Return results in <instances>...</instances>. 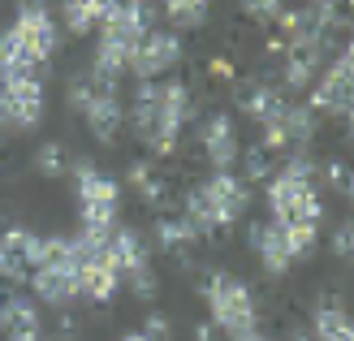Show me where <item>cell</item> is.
Returning <instances> with one entry per match:
<instances>
[{
  "mask_svg": "<svg viewBox=\"0 0 354 341\" xmlns=\"http://www.w3.org/2000/svg\"><path fill=\"white\" fill-rule=\"evenodd\" d=\"M311 160L307 156H290L286 169H281L272 182H268V212H272V225L281 229H303L320 221V194H315L311 182Z\"/></svg>",
  "mask_w": 354,
  "mask_h": 341,
  "instance_id": "cell-1",
  "label": "cell"
},
{
  "mask_svg": "<svg viewBox=\"0 0 354 341\" xmlns=\"http://www.w3.org/2000/svg\"><path fill=\"white\" fill-rule=\"evenodd\" d=\"M147 5H104L100 17V48H95V69L121 78L134 65V52L147 35Z\"/></svg>",
  "mask_w": 354,
  "mask_h": 341,
  "instance_id": "cell-2",
  "label": "cell"
},
{
  "mask_svg": "<svg viewBox=\"0 0 354 341\" xmlns=\"http://www.w3.org/2000/svg\"><path fill=\"white\" fill-rule=\"evenodd\" d=\"M246 182L234 173H212L203 186H194L186 194V212L182 216L194 225V233H212V229H229L242 212H246Z\"/></svg>",
  "mask_w": 354,
  "mask_h": 341,
  "instance_id": "cell-3",
  "label": "cell"
},
{
  "mask_svg": "<svg viewBox=\"0 0 354 341\" xmlns=\"http://www.w3.org/2000/svg\"><path fill=\"white\" fill-rule=\"evenodd\" d=\"M203 298H207V307H212V329L229 333L234 341L259 333L255 298H251V290H246L238 277H229V273H207V277H203Z\"/></svg>",
  "mask_w": 354,
  "mask_h": 341,
  "instance_id": "cell-4",
  "label": "cell"
},
{
  "mask_svg": "<svg viewBox=\"0 0 354 341\" xmlns=\"http://www.w3.org/2000/svg\"><path fill=\"white\" fill-rule=\"evenodd\" d=\"M74 194H78V216H82V233L109 238L121 212V186L113 177H104L91 160H74Z\"/></svg>",
  "mask_w": 354,
  "mask_h": 341,
  "instance_id": "cell-5",
  "label": "cell"
},
{
  "mask_svg": "<svg viewBox=\"0 0 354 341\" xmlns=\"http://www.w3.org/2000/svg\"><path fill=\"white\" fill-rule=\"evenodd\" d=\"M194 117V100H190V86L186 82H165L156 86V117H151V130H147V147L156 156H169L177 151V138L190 125Z\"/></svg>",
  "mask_w": 354,
  "mask_h": 341,
  "instance_id": "cell-6",
  "label": "cell"
},
{
  "mask_svg": "<svg viewBox=\"0 0 354 341\" xmlns=\"http://www.w3.org/2000/svg\"><path fill=\"white\" fill-rule=\"evenodd\" d=\"M259 125H263V151L281 147V151L298 156L311 142V134H315V113L307 109V104H286V100H281Z\"/></svg>",
  "mask_w": 354,
  "mask_h": 341,
  "instance_id": "cell-7",
  "label": "cell"
},
{
  "mask_svg": "<svg viewBox=\"0 0 354 341\" xmlns=\"http://www.w3.org/2000/svg\"><path fill=\"white\" fill-rule=\"evenodd\" d=\"M39 250H44V233L13 225L0 233V281H22L35 273L39 264Z\"/></svg>",
  "mask_w": 354,
  "mask_h": 341,
  "instance_id": "cell-8",
  "label": "cell"
},
{
  "mask_svg": "<svg viewBox=\"0 0 354 341\" xmlns=\"http://www.w3.org/2000/svg\"><path fill=\"white\" fill-rule=\"evenodd\" d=\"M0 109H5V125L30 130L44 117V82L39 78H5L0 86Z\"/></svg>",
  "mask_w": 354,
  "mask_h": 341,
  "instance_id": "cell-9",
  "label": "cell"
},
{
  "mask_svg": "<svg viewBox=\"0 0 354 341\" xmlns=\"http://www.w3.org/2000/svg\"><path fill=\"white\" fill-rule=\"evenodd\" d=\"M311 113H337V117H350V48L337 52V61H333L320 82H315L311 91Z\"/></svg>",
  "mask_w": 354,
  "mask_h": 341,
  "instance_id": "cell-10",
  "label": "cell"
},
{
  "mask_svg": "<svg viewBox=\"0 0 354 341\" xmlns=\"http://www.w3.org/2000/svg\"><path fill=\"white\" fill-rule=\"evenodd\" d=\"M177 61H182V39H177L173 30H147L143 44H138V52H134V65H130V69H134L143 82H151L156 74L173 69Z\"/></svg>",
  "mask_w": 354,
  "mask_h": 341,
  "instance_id": "cell-11",
  "label": "cell"
},
{
  "mask_svg": "<svg viewBox=\"0 0 354 341\" xmlns=\"http://www.w3.org/2000/svg\"><path fill=\"white\" fill-rule=\"evenodd\" d=\"M251 250L259 255V264L268 268V273L277 277V273H286V268L303 255L298 250V242H294V233L290 229H281V225H251Z\"/></svg>",
  "mask_w": 354,
  "mask_h": 341,
  "instance_id": "cell-12",
  "label": "cell"
},
{
  "mask_svg": "<svg viewBox=\"0 0 354 341\" xmlns=\"http://www.w3.org/2000/svg\"><path fill=\"white\" fill-rule=\"evenodd\" d=\"M13 30L22 35V39H26L35 52H39L44 61H48V57H57V48H61V30H57V22H52V13H48L44 5H22V9H17Z\"/></svg>",
  "mask_w": 354,
  "mask_h": 341,
  "instance_id": "cell-13",
  "label": "cell"
},
{
  "mask_svg": "<svg viewBox=\"0 0 354 341\" xmlns=\"http://www.w3.org/2000/svg\"><path fill=\"white\" fill-rule=\"evenodd\" d=\"M44 65H48V61H44L13 26L0 30V78H39Z\"/></svg>",
  "mask_w": 354,
  "mask_h": 341,
  "instance_id": "cell-14",
  "label": "cell"
},
{
  "mask_svg": "<svg viewBox=\"0 0 354 341\" xmlns=\"http://www.w3.org/2000/svg\"><path fill=\"white\" fill-rule=\"evenodd\" d=\"M35 294H39V302H48V307H69V302L78 298V268L74 264H44L35 268Z\"/></svg>",
  "mask_w": 354,
  "mask_h": 341,
  "instance_id": "cell-15",
  "label": "cell"
},
{
  "mask_svg": "<svg viewBox=\"0 0 354 341\" xmlns=\"http://www.w3.org/2000/svg\"><path fill=\"white\" fill-rule=\"evenodd\" d=\"M0 333H5V341H44L39 307L22 294H9L0 302Z\"/></svg>",
  "mask_w": 354,
  "mask_h": 341,
  "instance_id": "cell-16",
  "label": "cell"
},
{
  "mask_svg": "<svg viewBox=\"0 0 354 341\" xmlns=\"http://www.w3.org/2000/svg\"><path fill=\"white\" fill-rule=\"evenodd\" d=\"M199 147L207 156V165H216V173H229V165L238 160V130H234V121H229L225 113L216 117H207V125L199 130Z\"/></svg>",
  "mask_w": 354,
  "mask_h": 341,
  "instance_id": "cell-17",
  "label": "cell"
},
{
  "mask_svg": "<svg viewBox=\"0 0 354 341\" xmlns=\"http://www.w3.org/2000/svg\"><path fill=\"white\" fill-rule=\"evenodd\" d=\"M117 285H121V277H117V268L109 264V242H104V255L86 259L78 268V294H86L91 302H109L117 294Z\"/></svg>",
  "mask_w": 354,
  "mask_h": 341,
  "instance_id": "cell-18",
  "label": "cell"
},
{
  "mask_svg": "<svg viewBox=\"0 0 354 341\" xmlns=\"http://www.w3.org/2000/svg\"><path fill=\"white\" fill-rule=\"evenodd\" d=\"M109 264L117 268V277H130L138 268H147V242L134 229H113L109 233Z\"/></svg>",
  "mask_w": 354,
  "mask_h": 341,
  "instance_id": "cell-19",
  "label": "cell"
},
{
  "mask_svg": "<svg viewBox=\"0 0 354 341\" xmlns=\"http://www.w3.org/2000/svg\"><path fill=\"white\" fill-rule=\"evenodd\" d=\"M82 117H86V130H91L100 142H117L121 121H126V113H121V100H117V95H104V100H95V104H86Z\"/></svg>",
  "mask_w": 354,
  "mask_h": 341,
  "instance_id": "cell-20",
  "label": "cell"
},
{
  "mask_svg": "<svg viewBox=\"0 0 354 341\" xmlns=\"http://www.w3.org/2000/svg\"><path fill=\"white\" fill-rule=\"evenodd\" d=\"M328 48H286V69H281V78H286V86H294V91H303V86H311V78L320 74V61H324Z\"/></svg>",
  "mask_w": 354,
  "mask_h": 341,
  "instance_id": "cell-21",
  "label": "cell"
},
{
  "mask_svg": "<svg viewBox=\"0 0 354 341\" xmlns=\"http://www.w3.org/2000/svg\"><path fill=\"white\" fill-rule=\"evenodd\" d=\"M199 242V233L186 216H160L156 221V246L169 250V255H186V250Z\"/></svg>",
  "mask_w": 354,
  "mask_h": 341,
  "instance_id": "cell-22",
  "label": "cell"
},
{
  "mask_svg": "<svg viewBox=\"0 0 354 341\" xmlns=\"http://www.w3.org/2000/svg\"><path fill=\"white\" fill-rule=\"evenodd\" d=\"M130 186L138 190V199L147 208H165L169 203V182L156 173V165H147V160H134L130 165Z\"/></svg>",
  "mask_w": 354,
  "mask_h": 341,
  "instance_id": "cell-23",
  "label": "cell"
},
{
  "mask_svg": "<svg viewBox=\"0 0 354 341\" xmlns=\"http://www.w3.org/2000/svg\"><path fill=\"white\" fill-rule=\"evenodd\" d=\"M311 337L315 341H350V315L337 302H320L311 315Z\"/></svg>",
  "mask_w": 354,
  "mask_h": 341,
  "instance_id": "cell-24",
  "label": "cell"
},
{
  "mask_svg": "<svg viewBox=\"0 0 354 341\" xmlns=\"http://www.w3.org/2000/svg\"><path fill=\"white\" fill-rule=\"evenodd\" d=\"M281 104V95L272 91L268 82H259V78H251V82H242L238 86V109L246 113V117H255V121H263L272 109Z\"/></svg>",
  "mask_w": 354,
  "mask_h": 341,
  "instance_id": "cell-25",
  "label": "cell"
},
{
  "mask_svg": "<svg viewBox=\"0 0 354 341\" xmlns=\"http://www.w3.org/2000/svg\"><path fill=\"white\" fill-rule=\"evenodd\" d=\"M69 35H86V30H100V17H104V5L100 0H74V5L61 9Z\"/></svg>",
  "mask_w": 354,
  "mask_h": 341,
  "instance_id": "cell-26",
  "label": "cell"
},
{
  "mask_svg": "<svg viewBox=\"0 0 354 341\" xmlns=\"http://www.w3.org/2000/svg\"><path fill=\"white\" fill-rule=\"evenodd\" d=\"M35 169H39L44 177H61L69 169V151H65V142H44L39 151H35Z\"/></svg>",
  "mask_w": 354,
  "mask_h": 341,
  "instance_id": "cell-27",
  "label": "cell"
},
{
  "mask_svg": "<svg viewBox=\"0 0 354 341\" xmlns=\"http://www.w3.org/2000/svg\"><path fill=\"white\" fill-rule=\"evenodd\" d=\"M165 13L173 17L177 26H186V30H194V26H203V22H207V5H199V0H194V5H186V0H177V5H169Z\"/></svg>",
  "mask_w": 354,
  "mask_h": 341,
  "instance_id": "cell-28",
  "label": "cell"
},
{
  "mask_svg": "<svg viewBox=\"0 0 354 341\" xmlns=\"http://www.w3.org/2000/svg\"><path fill=\"white\" fill-rule=\"evenodd\" d=\"M126 281H130V290H134L138 298H143V302H151V298H156V290H160V281H156L151 264H147V268H138V273H130Z\"/></svg>",
  "mask_w": 354,
  "mask_h": 341,
  "instance_id": "cell-29",
  "label": "cell"
},
{
  "mask_svg": "<svg viewBox=\"0 0 354 341\" xmlns=\"http://www.w3.org/2000/svg\"><path fill=\"white\" fill-rule=\"evenodd\" d=\"M169 333H173V324H169V315H160V311H151V315H147V324H143V337H147V341H169Z\"/></svg>",
  "mask_w": 354,
  "mask_h": 341,
  "instance_id": "cell-30",
  "label": "cell"
},
{
  "mask_svg": "<svg viewBox=\"0 0 354 341\" xmlns=\"http://www.w3.org/2000/svg\"><path fill=\"white\" fill-rule=\"evenodd\" d=\"M268 151H263V147H251V151H246V177H255V182H259V177H268Z\"/></svg>",
  "mask_w": 354,
  "mask_h": 341,
  "instance_id": "cell-31",
  "label": "cell"
},
{
  "mask_svg": "<svg viewBox=\"0 0 354 341\" xmlns=\"http://www.w3.org/2000/svg\"><path fill=\"white\" fill-rule=\"evenodd\" d=\"M324 177H328V182H333V186H337L342 194L350 190V177H346V165H328V169H324Z\"/></svg>",
  "mask_w": 354,
  "mask_h": 341,
  "instance_id": "cell-32",
  "label": "cell"
},
{
  "mask_svg": "<svg viewBox=\"0 0 354 341\" xmlns=\"http://www.w3.org/2000/svg\"><path fill=\"white\" fill-rule=\"evenodd\" d=\"M333 250H337L342 259H350V225H342L337 233H333Z\"/></svg>",
  "mask_w": 354,
  "mask_h": 341,
  "instance_id": "cell-33",
  "label": "cell"
},
{
  "mask_svg": "<svg viewBox=\"0 0 354 341\" xmlns=\"http://www.w3.org/2000/svg\"><path fill=\"white\" fill-rule=\"evenodd\" d=\"M212 74H216V78H229V74H234V65H229L225 57H216V61H212Z\"/></svg>",
  "mask_w": 354,
  "mask_h": 341,
  "instance_id": "cell-34",
  "label": "cell"
},
{
  "mask_svg": "<svg viewBox=\"0 0 354 341\" xmlns=\"http://www.w3.org/2000/svg\"><path fill=\"white\" fill-rule=\"evenodd\" d=\"M212 333H216V329H212V324H199V329H194V341H216V337H212Z\"/></svg>",
  "mask_w": 354,
  "mask_h": 341,
  "instance_id": "cell-35",
  "label": "cell"
},
{
  "mask_svg": "<svg viewBox=\"0 0 354 341\" xmlns=\"http://www.w3.org/2000/svg\"><path fill=\"white\" fill-rule=\"evenodd\" d=\"M290 341H315V337H311V333H303V329H294V333H290Z\"/></svg>",
  "mask_w": 354,
  "mask_h": 341,
  "instance_id": "cell-36",
  "label": "cell"
},
{
  "mask_svg": "<svg viewBox=\"0 0 354 341\" xmlns=\"http://www.w3.org/2000/svg\"><path fill=\"white\" fill-rule=\"evenodd\" d=\"M242 341H272V337H263V333H251V337H242Z\"/></svg>",
  "mask_w": 354,
  "mask_h": 341,
  "instance_id": "cell-37",
  "label": "cell"
},
{
  "mask_svg": "<svg viewBox=\"0 0 354 341\" xmlns=\"http://www.w3.org/2000/svg\"><path fill=\"white\" fill-rule=\"evenodd\" d=\"M121 341H147V337L143 333H130V337H121Z\"/></svg>",
  "mask_w": 354,
  "mask_h": 341,
  "instance_id": "cell-38",
  "label": "cell"
}]
</instances>
